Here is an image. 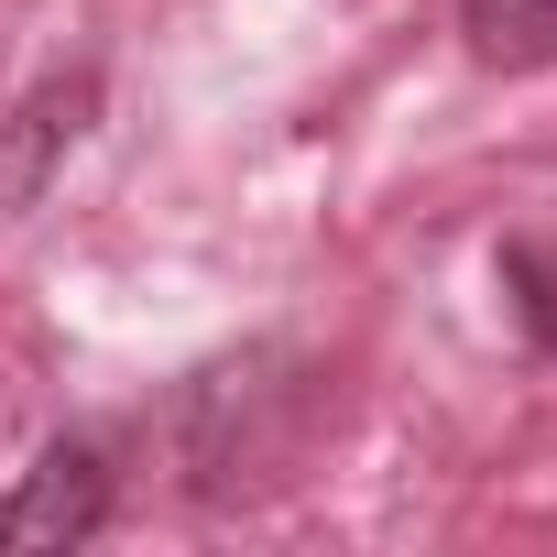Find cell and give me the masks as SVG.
Wrapping results in <instances>:
<instances>
[{
  "mask_svg": "<svg viewBox=\"0 0 557 557\" xmlns=\"http://www.w3.org/2000/svg\"><path fill=\"white\" fill-rule=\"evenodd\" d=\"M99 524H110V459H99L88 437H55V448L12 481V503H0V546H12V557L88 546Z\"/></svg>",
  "mask_w": 557,
  "mask_h": 557,
  "instance_id": "1",
  "label": "cell"
},
{
  "mask_svg": "<svg viewBox=\"0 0 557 557\" xmlns=\"http://www.w3.org/2000/svg\"><path fill=\"white\" fill-rule=\"evenodd\" d=\"M481 66H557V0H459Z\"/></svg>",
  "mask_w": 557,
  "mask_h": 557,
  "instance_id": "2",
  "label": "cell"
}]
</instances>
